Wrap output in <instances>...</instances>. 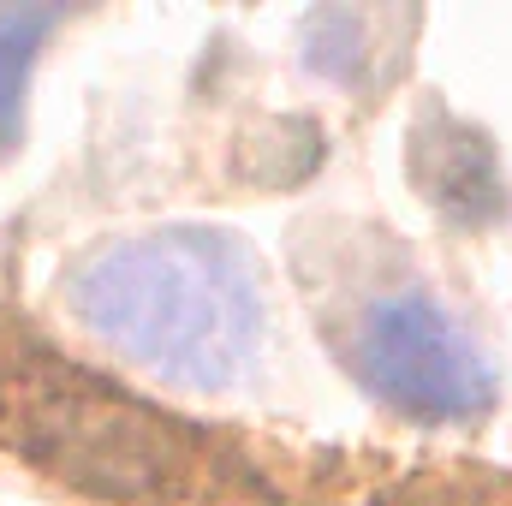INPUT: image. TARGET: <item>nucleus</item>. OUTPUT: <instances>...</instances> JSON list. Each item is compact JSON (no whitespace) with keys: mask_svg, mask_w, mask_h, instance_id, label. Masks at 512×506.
Returning <instances> with one entry per match:
<instances>
[{"mask_svg":"<svg viewBox=\"0 0 512 506\" xmlns=\"http://www.w3.org/2000/svg\"><path fill=\"white\" fill-rule=\"evenodd\" d=\"M60 298L96 346L191 393L239 387L268 334L262 268L215 227L108 239L60 274Z\"/></svg>","mask_w":512,"mask_h":506,"instance_id":"f257e3e1","label":"nucleus"},{"mask_svg":"<svg viewBox=\"0 0 512 506\" xmlns=\"http://www.w3.org/2000/svg\"><path fill=\"white\" fill-rule=\"evenodd\" d=\"M0 435L48 483L114 506H239L251 471H227L191 423L60 364L0 376Z\"/></svg>","mask_w":512,"mask_h":506,"instance_id":"f03ea898","label":"nucleus"},{"mask_svg":"<svg viewBox=\"0 0 512 506\" xmlns=\"http://www.w3.org/2000/svg\"><path fill=\"white\" fill-rule=\"evenodd\" d=\"M393 24V12H358V6H322L304 18V60L310 72H322L328 84H346V90H370L376 72L393 66L376 30Z\"/></svg>","mask_w":512,"mask_h":506,"instance_id":"39448f33","label":"nucleus"},{"mask_svg":"<svg viewBox=\"0 0 512 506\" xmlns=\"http://www.w3.org/2000/svg\"><path fill=\"white\" fill-rule=\"evenodd\" d=\"M370 506H512V483L489 471H417Z\"/></svg>","mask_w":512,"mask_h":506,"instance_id":"0eeeda50","label":"nucleus"},{"mask_svg":"<svg viewBox=\"0 0 512 506\" xmlns=\"http://www.w3.org/2000/svg\"><path fill=\"white\" fill-rule=\"evenodd\" d=\"M322 328L358 387L411 423H477L495 405L477 334L417 274L358 268L322 304Z\"/></svg>","mask_w":512,"mask_h":506,"instance_id":"7ed1b4c3","label":"nucleus"},{"mask_svg":"<svg viewBox=\"0 0 512 506\" xmlns=\"http://www.w3.org/2000/svg\"><path fill=\"white\" fill-rule=\"evenodd\" d=\"M405 173H411V191L453 227H489L507 215V179L489 131L447 114L441 102H423L411 114Z\"/></svg>","mask_w":512,"mask_h":506,"instance_id":"20e7f679","label":"nucleus"},{"mask_svg":"<svg viewBox=\"0 0 512 506\" xmlns=\"http://www.w3.org/2000/svg\"><path fill=\"white\" fill-rule=\"evenodd\" d=\"M54 24V12H0V155H12L24 131V84Z\"/></svg>","mask_w":512,"mask_h":506,"instance_id":"423d86ee","label":"nucleus"}]
</instances>
